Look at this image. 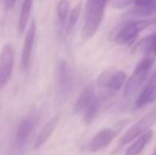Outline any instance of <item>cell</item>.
Segmentation results:
<instances>
[{
    "label": "cell",
    "instance_id": "obj_1",
    "mask_svg": "<svg viewBox=\"0 0 156 155\" xmlns=\"http://www.w3.org/2000/svg\"><path fill=\"white\" fill-rule=\"evenodd\" d=\"M111 0H87L85 6L82 38L89 39L96 34L104 17V11Z\"/></svg>",
    "mask_w": 156,
    "mask_h": 155
},
{
    "label": "cell",
    "instance_id": "obj_2",
    "mask_svg": "<svg viewBox=\"0 0 156 155\" xmlns=\"http://www.w3.org/2000/svg\"><path fill=\"white\" fill-rule=\"evenodd\" d=\"M156 26V16L139 18L122 23L114 33V41L120 45L129 44L144 30Z\"/></svg>",
    "mask_w": 156,
    "mask_h": 155
},
{
    "label": "cell",
    "instance_id": "obj_3",
    "mask_svg": "<svg viewBox=\"0 0 156 155\" xmlns=\"http://www.w3.org/2000/svg\"><path fill=\"white\" fill-rule=\"evenodd\" d=\"M153 65H154V58L153 56H144L136 65L132 76L125 82L123 91V97L125 99H129V98L133 97L134 95H136L138 89L146 82L151 69L153 68Z\"/></svg>",
    "mask_w": 156,
    "mask_h": 155
},
{
    "label": "cell",
    "instance_id": "obj_4",
    "mask_svg": "<svg viewBox=\"0 0 156 155\" xmlns=\"http://www.w3.org/2000/svg\"><path fill=\"white\" fill-rule=\"evenodd\" d=\"M125 124H126V120H123V121L118 122L113 128L103 129V130L99 131L88 143L87 150L89 152L96 153V152H99L101 150L105 149L112 143V140L119 134L120 131L123 129Z\"/></svg>",
    "mask_w": 156,
    "mask_h": 155
},
{
    "label": "cell",
    "instance_id": "obj_5",
    "mask_svg": "<svg viewBox=\"0 0 156 155\" xmlns=\"http://www.w3.org/2000/svg\"><path fill=\"white\" fill-rule=\"evenodd\" d=\"M156 123V107L151 110L148 114H146L137 123L132 125L129 130L123 134L121 139L119 140V147H123L127 145L129 141L135 140L137 137H139L141 134L146 133L150 130L151 126H153Z\"/></svg>",
    "mask_w": 156,
    "mask_h": 155
},
{
    "label": "cell",
    "instance_id": "obj_6",
    "mask_svg": "<svg viewBox=\"0 0 156 155\" xmlns=\"http://www.w3.org/2000/svg\"><path fill=\"white\" fill-rule=\"evenodd\" d=\"M72 89V73L70 66L65 60L58 62L56 67V90L58 97L66 100Z\"/></svg>",
    "mask_w": 156,
    "mask_h": 155
},
{
    "label": "cell",
    "instance_id": "obj_7",
    "mask_svg": "<svg viewBox=\"0 0 156 155\" xmlns=\"http://www.w3.org/2000/svg\"><path fill=\"white\" fill-rule=\"evenodd\" d=\"M126 73L117 69H105L97 78V85L101 88L119 90L126 82Z\"/></svg>",
    "mask_w": 156,
    "mask_h": 155
},
{
    "label": "cell",
    "instance_id": "obj_8",
    "mask_svg": "<svg viewBox=\"0 0 156 155\" xmlns=\"http://www.w3.org/2000/svg\"><path fill=\"white\" fill-rule=\"evenodd\" d=\"M14 51L10 44L3 46L0 53V88L5 86L12 76Z\"/></svg>",
    "mask_w": 156,
    "mask_h": 155
},
{
    "label": "cell",
    "instance_id": "obj_9",
    "mask_svg": "<svg viewBox=\"0 0 156 155\" xmlns=\"http://www.w3.org/2000/svg\"><path fill=\"white\" fill-rule=\"evenodd\" d=\"M36 121L37 117L34 114H30L20 122L18 129H17L16 136H15V145H16L17 149H21L26 145L33 129L35 128Z\"/></svg>",
    "mask_w": 156,
    "mask_h": 155
},
{
    "label": "cell",
    "instance_id": "obj_10",
    "mask_svg": "<svg viewBox=\"0 0 156 155\" xmlns=\"http://www.w3.org/2000/svg\"><path fill=\"white\" fill-rule=\"evenodd\" d=\"M35 35H36V21L33 19L29 29H28L27 34H26L23 51H21V66H23V68L25 70H28L30 67L33 46H34L35 41Z\"/></svg>",
    "mask_w": 156,
    "mask_h": 155
},
{
    "label": "cell",
    "instance_id": "obj_11",
    "mask_svg": "<svg viewBox=\"0 0 156 155\" xmlns=\"http://www.w3.org/2000/svg\"><path fill=\"white\" fill-rule=\"evenodd\" d=\"M129 15L135 18H149L156 16V0H136Z\"/></svg>",
    "mask_w": 156,
    "mask_h": 155
},
{
    "label": "cell",
    "instance_id": "obj_12",
    "mask_svg": "<svg viewBox=\"0 0 156 155\" xmlns=\"http://www.w3.org/2000/svg\"><path fill=\"white\" fill-rule=\"evenodd\" d=\"M156 98V70L146 83L136 100V107H142L148 103L154 101Z\"/></svg>",
    "mask_w": 156,
    "mask_h": 155
},
{
    "label": "cell",
    "instance_id": "obj_13",
    "mask_svg": "<svg viewBox=\"0 0 156 155\" xmlns=\"http://www.w3.org/2000/svg\"><path fill=\"white\" fill-rule=\"evenodd\" d=\"M96 98V90H94V85L89 84L83 89L81 95L79 96L78 100H76V104L73 107L74 114H80V113L84 112L86 107L93 102V100Z\"/></svg>",
    "mask_w": 156,
    "mask_h": 155
},
{
    "label": "cell",
    "instance_id": "obj_14",
    "mask_svg": "<svg viewBox=\"0 0 156 155\" xmlns=\"http://www.w3.org/2000/svg\"><path fill=\"white\" fill-rule=\"evenodd\" d=\"M135 51L144 56L154 58L156 55V32L140 39L135 46Z\"/></svg>",
    "mask_w": 156,
    "mask_h": 155
},
{
    "label": "cell",
    "instance_id": "obj_15",
    "mask_svg": "<svg viewBox=\"0 0 156 155\" xmlns=\"http://www.w3.org/2000/svg\"><path fill=\"white\" fill-rule=\"evenodd\" d=\"M58 120H60V118L58 116H54V117H52L45 125H44V128L41 129V132H39L38 136H37L36 139H35V143H34L35 149H39V148H41V146L50 138V136L52 135V133L54 132L56 125H58Z\"/></svg>",
    "mask_w": 156,
    "mask_h": 155
},
{
    "label": "cell",
    "instance_id": "obj_16",
    "mask_svg": "<svg viewBox=\"0 0 156 155\" xmlns=\"http://www.w3.org/2000/svg\"><path fill=\"white\" fill-rule=\"evenodd\" d=\"M152 137H153L152 130H149V131H147L146 133L141 134L139 137H137V138L135 139V141H134L129 148H127L126 151H125V155H138L144 150V148L146 147L147 143L152 139Z\"/></svg>",
    "mask_w": 156,
    "mask_h": 155
},
{
    "label": "cell",
    "instance_id": "obj_17",
    "mask_svg": "<svg viewBox=\"0 0 156 155\" xmlns=\"http://www.w3.org/2000/svg\"><path fill=\"white\" fill-rule=\"evenodd\" d=\"M33 3H34V0H23V4H21L20 13H19V18H18L19 35H21V34L23 33V31L26 30L28 21H29V19H30V15H31Z\"/></svg>",
    "mask_w": 156,
    "mask_h": 155
},
{
    "label": "cell",
    "instance_id": "obj_18",
    "mask_svg": "<svg viewBox=\"0 0 156 155\" xmlns=\"http://www.w3.org/2000/svg\"><path fill=\"white\" fill-rule=\"evenodd\" d=\"M69 9H70V3L68 0H60L58 2V5H56V15H58V18L60 20L61 25H65L67 23V19L69 16Z\"/></svg>",
    "mask_w": 156,
    "mask_h": 155
},
{
    "label": "cell",
    "instance_id": "obj_19",
    "mask_svg": "<svg viewBox=\"0 0 156 155\" xmlns=\"http://www.w3.org/2000/svg\"><path fill=\"white\" fill-rule=\"evenodd\" d=\"M100 107V100L96 96V98L93 100L90 104L86 107V110L84 111V116H83V120L86 124H89L94 120V118L96 117L97 113Z\"/></svg>",
    "mask_w": 156,
    "mask_h": 155
},
{
    "label": "cell",
    "instance_id": "obj_20",
    "mask_svg": "<svg viewBox=\"0 0 156 155\" xmlns=\"http://www.w3.org/2000/svg\"><path fill=\"white\" fill-rule=\"evenodd\" d=\"M81 14V4H78L74 9H72L71 12L69 13V16L67 19V23H66V33L69 34L72 30L74 29L76 23L79 20V17Z\"/></svg>",
    "mask_w": 156,
    "mask_h": 155
},
{
    "label": "cell",
    "instance_id": "obj_21",
    "mask_svg": "<svg viewBox=\"0 0 156 155\" xmlns=\"http://www.w3.org/2000/svg\"><path fill=\"white\" fill-rule=\"evenodd\" d=\"M136 0H112V5L116 9H123L135 3Z\"/></svg>",
    "mask_w": 156,
    "mask_h": 155
},
{
    "label": "cell",
    "instance_id": "obj_22",
    "mask_svg": "<svg viewBox=\"0 0 156 155\" xmlns=\"http://www.w3.org/2000/svg\"><path fill=\"white\" fill-rule=\"evenodd\" d=\"M4 2V5H5L6 9H12L13 6L15 5V3H16V0H3Z\"/></svg>",
    "mask_w": 156,
    "mask_h": 155
},
{
    "label": "cell",
    "instance_id": "obj_23",
    "mask_svg": "<svg viewBox=\"0 0 156 155\" xmlns=\"http://www.w3.org/2000/svg\"><path fill=\"white\" fill-rule=\"evenodd\" d=\"M153 155H156V149L154 150V152H153Z\"/></svg>",
    "mask_w": 156,
    "mask_h": 155
}]
</instances>
